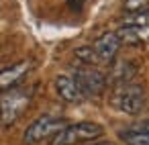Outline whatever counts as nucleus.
<instances>
[{
  "mask_svg": "<svg viewBox=\"0 0 149 145\" xmlns=\"http://www.w3.org/2000/svg\"><path fill=\"white\" fill-rule=\"evenodd\" d=\"M68 125H65V119L61 116H53V114H43L39 119H35L27 129H25V135H23V143L25 145H39L43 141H51L59 131H63Z\"/></svg>",
  "mask_w": 149,
  "mask_h": 145,
  "instance_id": "f257e3e1",
  "label": "nucleus"
},
{
  "mask_svg": "<svg viewBox=\"0 0 149 145\" xmlns=\"http://www.w3.org/2000/svg\"><path fill=\"white\" fill-rule=\"evenodd\" d=\"M102 133H104L102 125L92 123V121H82V123L68 125L63 131H59L51 139V145H80V143H88V141L98 139Z\"/></svg>",
  "mask_w": 149,
  "mask_h": 145,
  "instance_id": "f03ea898",
  "label": "nucleus"
},
{
  "mask_svg": "<svg viewBox=\"0 0 149 145\" xmlns=\"http://www.w3.org/2000/svg\"><path fill=\"white\" fill-rule=\"evenodd\" d=\"M31 96H33V88H19L17 86V88L8 90L2 96V100H0V123L13 125L23 114V110L29 106Z\"/></svg>",
  "mask_w": 149,
  "mask_h": 145,
  "instance_id": "7ed1b4c3",
  "label": "nucleus"
},
{
  "mask_svg": "<svg viewBox=\"0 0 149 145\" xmlns=\"http://www.w3.org/2000/svg\"><path fill=\"white\" fill-rule=\"evenodd\" d=\"M110 102H112L118 110H123V112H127V114H137V112L143 108L145 90H143V86L133 84V82L123 84V86H116L114 92H112Z\"/></svg>",
  "mask_w": 149,
  "mask_h": 145,
  "instance_id": "20e7f679",
  "label": "nucleus"
},
{
  "mask_svg": "<svg viewBox=\"0 0 149 145\" xmlns=\"http://www.w3.org/2000/svg\"><path fill=\"white\" fill-rule=\"evenodd\" d=\"M74 80L80 88V92L84 94V98H92V96H100L108 84V78L98 72V70H90V68H84V70H78L74 74Z\"/></svg>",
  "mask_w": 149,
  "mask_h": 145,
  "instance_id": "39448f33",
  "label": "nucleus"
},
{
  "mask_svg": "<svg viewBox=\"0 0 149 145\" xmlns=\"http://www.w3.org/2000/svg\"><path fill=\"white\" fill-rule=\"evenodd\" d=\"M29 70H31V61H19L0 70V94L17 88V84L29 74Z\"/></svg>",
  "mask_w": 149,
  "mask_h": 145,
  "instance_id": "423d86ee",
  "label": "nucleus"
},
{
  "mask_svg": "<svg viewBox=\"0 0 149 145\" xmlns=\"http://www.w3.org/2000/svg\"><path fill=\"white\" fill-rule=\"evenodd\" d=\"M53 86H55L57 96H59L63 102L78 104V102H82V100H84V94L80 92V88H78V84H76L74 76H57V78H55V82H53Z\"/></svg>",
  "mask_w": 149,
  "mask_h": 145,
  "instance_id": "0eeeda50",
  "label": "nucleus"
},
{
  "mask_svg": "<svg viewBox=\"0 0 149 145\" xmlns=\"http://www.w3.org/2000/svg\"><path fill=\"white\" fill-rule=\"evenodd\" d=\"M120 45H123V43H120V39H118L116 33H104L102 37L96 39L94 49H96V55H98L100 61H112V59L116 57Z\"/></svg>",
  "mask_w": 149,
  "mask_h": 145,
  "instance_id": "6e6552de",
  "label": "nucleus"
},
{
  "mask_svg": "<svg viewBox=\"0 0 149 145\" xmlns=\"http://www.w3.org/2000/svg\"><path fill=\"white\" fill-rule=\"evenodd\" d=\"M135 74H137V72H135V63H131V61H127V59H120V61H116V63L112 66L110 76H108V82L116 88V86L129 84Z\"/></svg>",
  "mask_w": 149,
  "mask_h": 145,
  "instance_id": "1a4fd4ad",
  "label": "nucleus"
},
{
  "mask_svg": "<svg viewBox=\"0 0 149 145\" xmlns=\"http://www.w3.org/2000/svg\"><path fill=\"white\" fill-rule=\"evenodd\" d=\"M120 43L125 45H139V43H147L149 41V25L147 27H129V25H123L118 31H116Z\"/></svg>",
  "mask_w": 149,
  "mask_h": 145,
  "instance_id": "9d476101",
  "label": "nucleus"
},
{
  "mask_svg": "<svg viewBox=\"0 0 149 145\" xmlns=\"http://www.w3.org/2000/svg\"><path fill=\"white\" fill-rule=\"evenodd\" d=\"M120 139L127 145H149V133L143 131V129H139V127L120 131Z\"/></svg>",
  "mask_w": 149,
  "mask_h": 145,
  "instance_id": "9b49d317",
  "label": "nucleus"
},
{
  "mask_svg": "<svg viewBox=\"0 0 149 145\" xmlns=\"http://www.w3.org/2000/svg\"><path fill=\"white\" fill-rule=\"evenodd\" d=\"M74 53H76V59H78V61H82V63H86V66H94V63H98V61H100V59H98V55H96L94 45L78 47Z\"/></svg>",
  "mask_w": 149,
  "mask_h": 145,
  "instance_id": "f8f14e48",
  "label": "nucleus"
},
{
  "mask_svg": "<svg viewBox=\"0 0 149 145\" xmlns=\"http://www.w3.org/2000/svg\"><path fill=\"white\" fill-rule=\"evenodd\" d=\"M125 25H129V27H147L149 25V10H143V13H137V15H129L125 19Z\"/></svg>",
  "mask_w": 149,
  "mask_h": 145,
  "instance_id": "ddd939ff",
  "label": "nucleus"
},
{
  "mask_svg": "<svg viewBox=\"0 0 149 145\" xmlns=\"http://www.w3.org/2000/svg\"><path fill=\"white\" fill-rule=\"evenodd\" d=\"M143 10H149V0H125V13L137 15Z\"/></svg>",
  "mask_w": 149,
  "mask_h": 145,
  "instance_id": "4468645a",
  "label": "nucleus"
},
{
  "mask_svg": "<svg viewBox=\"0 0 149 145\" xmlns=\"http://www.w3.org/2000/svg\"><path fill=\"white\" fill-rule=\"evenodd\" d=\"M139 129H143V131H147V133H149V121H147V123H143V125H139Z\"/></svg>",
  "mask_w": 149,
  "mask_h": 145,
  "instance_id": "2eb2a0df",
  "label": "nucleus"
},
{
  "mask_svg": "<svg viewBox=\"0 0 149 145\" xmlns=\"http://www.w3.org/2000/svg\"><path fill=\"white\" fill-rule=\"evenodd\" d=\"M70 4H74V6L76 4H82V0H70Z\"/></svg>",
  "mask_w": 149,
  "mask_h": 145,
  "instance_id": "dca6fc26",
  "label": "nucleus"
},
{
  "mask_svg": "<svg viewBox=\"0 0 149 145\" xmlns=\"http://www.w3.org/2000/svg\"><path fill=\"white\" fill-rule=\"evenodd\" d=\"M92 145H108L106 141H102V143H92Z\"/></svg>",
  "mask_w": 149,
  "mask_h": 145,
  "instance_id": "f3484780",
  "label": "nucleus"
}]
</instances>
